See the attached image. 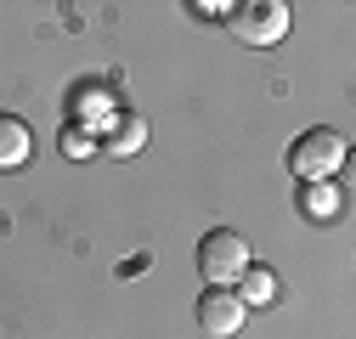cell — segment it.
<instances>
[{"label": "cell", "mask_w": 356, "mask_h": 339, "mask_svg": "<svg viewBox=\"0 0 356 339\" xmlns=\"http://www.w3.org/2000/svg\"><path fill=\"white\" fill-rule=\"evenodd\" d=\"M254 266V254H249V238L232 232V226H215L204 243H198V272L209 288H232L243 272Z\"/></svg>", "instance_id": "obj_1"}, {"label": "cell", "mask_w": 356, "mask_h": 339, "mask_svg": "<svg viewBox=\"0 0 356 339\" xmlns=\"http://www.w3.org/2000/svg\"><path fill=\"white\" fill-rule=\"evenodd\" d=\"M227 28H232V40H243V46H277V40L289 34V6L283 0H243V6L227 12Z\"/></svg>", "instance_id": "obj_2"}, {"label": "cell", "mask_w": 356, "mask_h": 339, "mask_svg": "<svg viewBox=\"0 0 356 339\" xmlns=\"http://www.w3.org/2000/svg\"><path fill=\"white\" fill-rule=\"evenodd\" d=\"M289 164L300 181H328L334 170L345 164V136L339 131H305L294 147H289Z\"/></svg>", "instance_id": "obj_3"}, {"label": "cell", "mask_w": 356, "mask_h": 339, "mask_svg": "<svg viewBox=\"0 0 356 339\" xmlns=\"http://www.w3.org/2000/svg\"><path fill=\"white\" fill-rule=\"evenodd\" d=\"M243 317H249V306L238 300L232 288H204V300H198V328H204L209 339H232V333L243 328Z\"/></svg>", "instance_id": "obj_4"}, {"label": "cell", "mask_w": 356, "mask_h": 339, "mask_svg": "<svg viewBox=\"0 0 356 339\" xmlns=\"http://www.w3.org/2000/svg\"><path fill=\"white\" fill-rule=\"evenodd\" d=\"M102 147H108V153H119V158L142 153V147H147V119H142V113H130V108L108 113V136H102Z\"/></svg>", "instance_id": "obj_5"}, {"label": "cell", "mask_w": 356, "mask_h": 339, "mask_svg": "<svg viewBox=\"0 0 356 339\" xmlns=\"http://www.w3.org/2000/svg\"><path fill=\"white\" fill-rule=\"evenodd\" d=\"M29 153H34V131H29L23 119L0 113V170H23Z\"/></svg>", "instance_id": "obj_6"}, {"label": "cell", "mask_w": 356, "mask_h": 339, "mask_svg": "<svg viewBox=\"0 0 356 339\" xmlns=\"http://www.w3.org/2000/svg\"><path fill=\"white\" fill-rule=\"evenodd\" d=\"M232 294L243 306H272L277 300V272H266V266H249L238 283H232Z\"/></svg>", "instance_id": "obj_7"}, {"label": "cell", "mask_w": 356, "mask_h": 339, "mask_svg": "<svg viewBox=\"0 0 356 339\" xmlns=\"http://www.w3.org/2000/svg\"><path fill=\"white\" fill-rule=\"evenodd\" d=\"M300 209H305V221H334L339 215V187L334 181H305Z\"/></svg>", "instance_id": "obj_8"}, {"label": "cell", "mask_w": 356, "mask_h": 339, "mask_svg": "<svg viewBox=\"0 0 356 339\" xmlns=\"http://www.w3.org/2000/svg\"><path fill=\"white\" fill-rule=\"evenodd\" d=\"M63 142H68V158H91V153H97V136H91V131H79V124H74Z\"/></svg>", "instance_id": "obj_9"}, {"label": "cell", "mask_w": 356, "mask_h": 339, "mask_svg": "<svg viewBox=\"0 0 356 339\" xmlns=\"http://www.w3.org/2000/svg\"><path fill=\"white\" fill-rule=\"evenodd\" d=\"M79 102H85V113H91V119H108V97H102V91H97V97H91V91H85Z\"/></svg>", "instance_id": "obj_10"}]
</instances>
